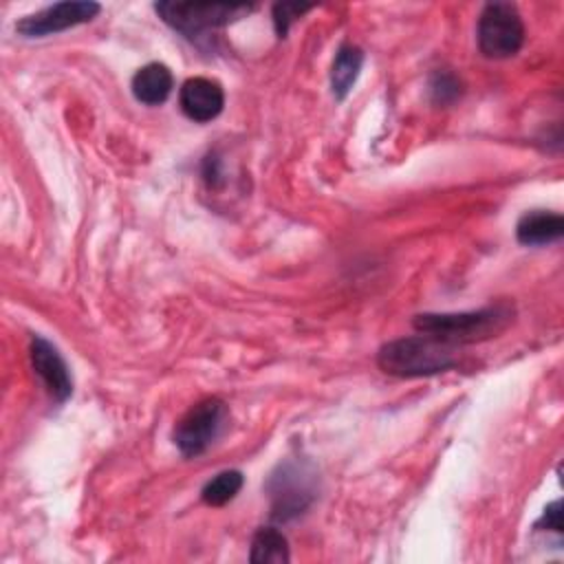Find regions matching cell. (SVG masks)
Wrapping results in <instances>:
<instances>
[{"label": "cell", "instance_id": "6da1fadb", "mask_svg": "<svg viewBox=\"0 0 564 564\" xmlns=\"http://www.w3.org/2000/svg\"><path fill=\"white\" fill-rule=\"evenodd\" d=\"M458 346L421 333L412 337H399L383 344L377 352V366L399 379H414V377H430L438 372H447L458 366L456 359Z\"/></svg>", "mask_w": 564, "mask_h": 564}, {"label": "cell", "instance_id": "7a4b0ae2", "mask_svg": "<svg viewBox=\"0 0 564 564\" xmlns=\"http://www.w3.org/2000/svg\"><path fill=\"white\" fill-rule=\"evenodd\" d=\"M513 322V308L507 302L489 304L478 311L463 313H421L412 319L419 333L441 337L454 346L485 341L496 337Z\"/></svg>", "mask_w": 564, "mask_h": 564}, {"label": "cell", "instance_id": "3957f363", "mask_svg": "<svg viewBox=\"0 0 564 564\" xmlns=\"http://www.w3.org/2000/svg\"><path fill=\"white\" fill-rule=\"evenodd\" d=\"M229 425V408L223 399L209 397L192 405L176 423L172 438L185 458L200 456Z\"/></svg>", "mask_w": 564, "mask_h": 564}, {"label": "cell", "instance_id": "277c9868", "mask_svg": "<svg viewBox=\"0 0 564 564\" xmlns=\"http://www.w3.org/2000/svg\"><path fill=\"white\" fill-rule=\"evenodd\" d=\"M478 48L489 59L513 57L524 44V22L516 4L489 2L482 7L476 26Z\"/></svg>", "mask_w": 564, "mask_h": 564}, {"label": "cell", "instance_id": "5b68a950", "mask_svg": "<svg viewBox=\"0 0 564 564\" xmlns=\"http://www.w3.org/2000/svg\"><path fill=\"white\" fill-rule=\"evenodd\" d=\"M154 11L165 24L185 37H196L205 31L227 26L253 11V4H220V2H156Z\"/></svg>", "mask_w": 564, "mask_h": 564}, {"label": "cell", "instance_id": "8992f818", "mask_svg": "<svg viewBox=\"0 0 564 564\" xmlns=\"http://www.w3.org/2000/svg\"><path fill=\"white\" fill-rule=\"evenodd\" d=\"M271 516L275 520H291L300 516L313 500V476L300 463H284L269 478Z\"/></svg>", "mask_w": 564, "mask_h": 564}, {"label": "cell", "instance_id": "52a82bcc", "mask_svg": "<svg viewBox=\"0 0 564 564\" xmlns=\"http://www.w3.org/2000/svg\"><path fill=\"white\" fill-rule=\"evenodd\" d=\"M99 11L101 7L97 2H55L37 13L18 20L15 31L24 37H44L90 22Z\"/></svg>", "mask_w": 564, "mask_h": 564}, {"label": "cell", "instance_id": "ba28073f", "mask_svg": "<svg viewBox=\"0 0 564 564\" xmlns=\"http://www.w3.org/2000/svg\"><path fill=\"white\" fill-rule=\"evenodd\" d=\"M29 355H31V366L35 375L42 379L46 392L57 403H64L73 394V377L59 350L44 337L33 335L29 344Z\"/></svg>", "mask_w": 564, "mask_h": 564}, {"label": "cell", "instance_id": "9c48e42d", "mask_svg": "<svg viewBox=\"0 0 564 564\" xmlns=\"http://www.w3.org/2000/svg\"><path fill=\"white\" fill-rule=\"evenodd\" d=\"M178 106L187 119L196 123H207L223 112V86L209 77H189L178 90Z\"/></svg>", "mask_w": 564, "mask_h": 564}, {"label": "cell", "instance_id": "30bf717a", "mask_svg": "<svg viewBox=\"0 0 564 564\" xmlns=\"http://www.w3.org/2000/svg\"><path fill=\"white\" fill-rule=\"evenodd\" d=\"M564 236V218L557 212L533 209L520 216L516 225V238L524 247H542Z\"/></svg>", "mask_w": 564, "mask_h": 564}, {"label": "cell", "instance_id": "8fae6325", "mask_svg": "<svg viewBox=\"0 0 564 564\" xmlns=\"http://www.w3.org/2000/svg\"><path fill=\"white\" fill-rule=\"evenodd\" d=\"M130 88H132V95L137 101L145 104V106H159L170 97V93L174 88V77L165 64L150 62L132 75Z\"/></svg>", "mask_w": 564, "mask_h": 564}, {"label": "cell", "instance_id": "7c38bea8", "mask_svg": "<svg viewBox=\"0 0 564 564\" xmlns=\"http://www.w3.org/2000/svg\"><path fill=\"white\" fill-rule=\"evenodd\" d=\"M364 66V53L355 44H341L335 53L333 66H330V90L335 99H346V95L352 90L359 70Z\"/></svg>", "mask_w": 564, "mask_h": 564}, {"label": "cell", "instance_id": "4fadbf2b", "mask_svg": "<svg viewBox=\"0 0 564 564\" xmlns=\"http://www.w3.org/2000/svg\"><path fill=\"white\" fill-rule=\"evenodd\" d=\"M249 560L253 564H286L289 542L275 527H260L251 538V553Z\"/></svg>", "mask_w": 564, "mask_h": 564}, {"label": "cell", "instance_id": "5bb4252c", "mask_svg": "<svg viewBox=\"0 0 564 564\" xmlns=\"http://www.w3.org/2000/svg\"><path fill=\"white\" fill-rule=\"evenodd\" d=\"M242 485L245 476L238 469H225L205 482V487L200 489V498L209 507H223L238 496Z\"/></svg>", "mask_w": 564, "mask_h": 564}, {"label": "cell", "instance_id": "9a60e30c", "mask_svg": "<svg viewBox=\"0 0 564 564\" xmlns=\"http://www.w3.org/2000/svg\"><path fill=\"white\" fill-rule=\"evenodd\" d=\"M430 95L441 106L456 101L460 97V82H458V77L447 73V70H436L432 75V79H430Z\"/></svg>", "mask_w": 564, "mask_h": 564}, {"label": "cell", "instance_id": "2e32d148", "mask_svg": "<svg viewBox=\"0 0 564 564\" xmlns=\"http://www.w3.org/2000/svg\"><path fill=\"white\" fill-rule=\"evenodd\" d=\"M311 4H297V2H278L273 7V26L278 37H284L291 29V24L306 11H311Z\"/></svg>", "mask_w": 564, "mask_h": 564}, {"label": "cell", "instance_id": "e0dca14e", "mask_svg": "<svg viewBox=\"0 0 564 564\" xmlns=\"http://www.w3.org/2000/svg\"><path fill=\"white\" fill-rule=\"evenodd\" d=\"M562 502L560 500H555V502H551L546 509H544V513H542V518L535 522V529H540V527H546V529H551V531H555V533H562Z\"/></svg>", "mask_w": 564, "mask_h": 564}]
</instances>
